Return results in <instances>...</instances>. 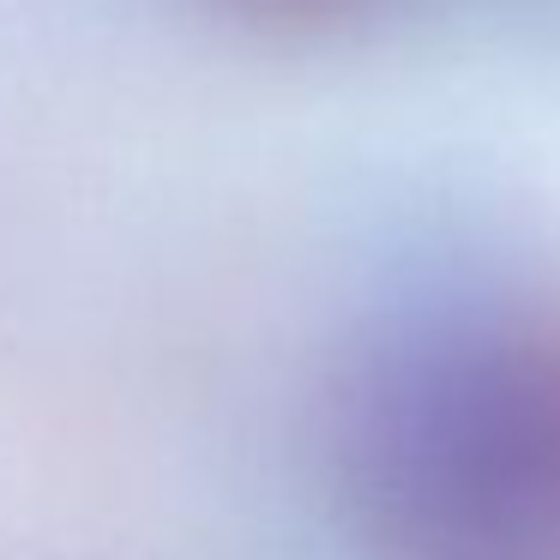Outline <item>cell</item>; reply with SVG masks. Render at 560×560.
<instances>
[{
  "label": "cell",
  "mask_w": 560,
  "mask_h": 560,
  "mask_svg": "<svg viewBox=\"0 0 560 560\" xmlns=\"http://www.w3.org/2000/svg\"><path fill=\"white\" fill-rule=\"evenodd\" d=\"M392 506L452 555L518 560L560 542V331L500 338L398 410Z\"/></svg>",
  "instance_id": "obj_1"
},
{
  "label": "cell",
  "mask_w": 560,
  "mask_h": 560,
  "mask_svg": "<svg viewBox=\"0 0 560 560\" xmlns=\"http://www.w3.org/2000/svg\"><path fill=\"white\" fill-rule=\"evenodd\" d=\"M247 7H259V13H343L355 0H247Z\"/></svg>",
  "instance_id": "obj_2"
}]
</instances>
